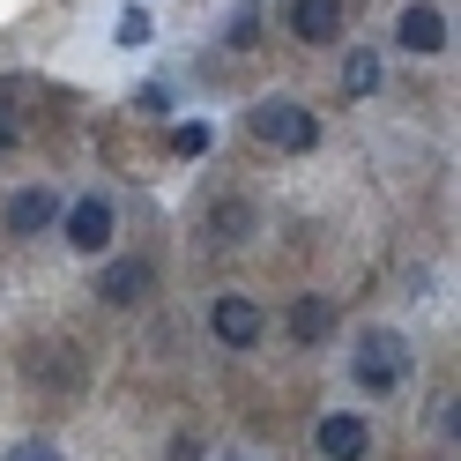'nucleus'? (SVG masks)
Masks as SVG:
<instances>
[{
  "instance_id": "nucleus-17",
  "label": "nucleus",
  "mask_w": 461,
  "mask_h": 461,
  "mask_svg": "<svg viewBox=\"0 0 461 461\" xmlns=\"http://www.w3.org/2000/svg\"><path fill=\"white\" fill-rule=\"evenodd\" d=\"M8 97H15V90L0 82V149H15V120H8Z\"/></svg>"
},
{
  "instance_id": "nucleus-12",
  "label": "nucleus",
  "mask_w": 461,
  "mask_h": 461,
  "mask_svg": "<svg viewBox=\"0 0 461 461\" xmlns=\"http://www.w3.org/2000/svg\"><path fill=\"white\" fill-rule=\"evenodd\" d=\"M342 90H350V97H372V90H380V52H350V68H342Z\"/></svg>"
},
{
  "instance_id": "nucleus-9",
  "label": "nucleus",
  "mask_w": 461,
  "mask_h": 461,
  "mask_svg": "<svg viewBox=\"0 0 461 461\" xmlns=\"http://www.w3.org/2000/svg\"><path fill=\"white\" fill-rule=\"evenodd\" d=\"M141 291H149V261H112L104 283H97L104 305H141Z\"/></svg>"
},
{
  "instance_id": "nucleus-15",
  "label": "nucleus",
  "mask_w": 461,
  "mask_h": 461,
  "mask_svg": "<svg viewBox=\"0 0 461 461\" xmlns=\"http://www.w3.org/2000/svg\"><path fill=\"white\" fill-rule=\"evenodd\" d=\"M8 461H60V447H45V439H15Z\"/></svg>"
},
{
  "instance_id": "nucleus-2",
  "label": "nucleus",
  "mask_w": 461,
  "mask_h": 461,
  "mask_svg": "<svg viewBox=\"0 0 461 461\" xmlns=\"http://www.w3.org/2000/svg\"><path fill=\"white\" fill-rule=\"evenodd\" d=\"M402 372H410V350H402V335L365 328V342H357V380H365V387H402Z\"/></svg>"
},
{
  "instance_id": "nucleus-1",
  "label": "nucleus",
  "mask_w": 461,
  "mask_h": 461,
  "mask_svg": "<svg viewBox=\"0 0 461 461\" xmlns=\"http://www.w3.org/2000/svg\"><path fill=\"white\" fill-rule=\"evenodd\" d=\"M253 134H261L268 149H291V157H305L312 141H321V120H312L305 104H291V97H268V104H253Z\"/></svg>"
},
{
  "instance_id": "nucleus-14",
  "label": "nucleus",
  "mask_w": 461,
  "mask_h": 461,
  "mask_svg": "<svg viewBox=\"0 0 461 461\" xmlns=\"http://www.w3.org/2000/svg\"><path fill=\"white\" fill-rule=\"evenodd\" d=\"M141 38H149V8H127L120 15V45H141Z\"/></svg>"
},
{
  "instance_id": "nucleus-8",
  "label": "nucleus",
  "mask_w": 461,
  "mask_h": 461,
  "mask_svg": "<svg viewBox=\"0 0 461 461\" xmlns=\"http://www.w3.org/2000/svg\"><path fill=\"white\" fill-rule=\"evenodd\" d=\"M365 417H321V454L328 461H365Z\"/></svg>"
},
{
  "instance_id": "nucleus-16",
  "label": "nucleus",
  "mask_w": 461,
  "mask_h": 461,
  "mask_svg": "<svg viewBox=\"0 0 461 461\" xmlns=\"http://www.w3.org/2000/svg\"><path fill=\"white\" fill-rule=\"evenodd\" d=\"M253 31H261V8H239V23H230V45H253Z\"/></svg>"
},
{
  "instance_id": "nucleus-6",
  "label": "nucleus",
  "mask_w": 461,
  "mask_h": 461,
  "mask_svg": "<svg viewBox=\"0 0 461 461\" xmlns=\"http://www.w3.org/2000/svg\"><path fill=\"white\" fill-rule=\"evenodd\" d=\"M52 216H60V201H52V186H23V194L8 201V230H15V239H31V230H45Z\"/></svg>"
},
{
  "instance_id": "nucleus-13",
  "label": "nucleus",
  "mask_w": 461,
  "mask_h": 461,
  "mask_svg": "<svg viewBox=\"0 0 461 461\" xmlns=\"http://www.w3.org/2000/svg\"><path fill=\"white\" fill-rule=\"evenodd\" d=\"M171 149H179V157H201V149H209V127H201V120L171 127Z\"/></svg>"
},
{
  "instance_id": "nucleus-3",
  "label": "nucleus",
  "mask_w": 461,
  "mask_h": 461,
  "mask_svg": "<svg viewBox=\"0 0 461 461\" xmlns=\"http://www.w3.org/2000/svg\"><path fill=\"white\" fill-rule=\"evenodd\" d=\"M68 246L75 253H104L112 246V201L104 194H82L75 209H68Z\"/></svg>"
},
{
  "instance_id": "nucleus-18",
  "label": "nucleus",
  "mask_w": 461,
  "mask_h": 461,
  "mask_svg": "<svg viewBox=\"0 0 461 461\" xmlns=\"http://www.w3.org/2000/svg\"><path fill=\"white\" fill-rule=\"evenodd\" d=\"M164 461H201V447H194V439H179V447H171Z\"/></svg>"
},
{
  "instance_id": "nucleus-4",
  "label": "nucleus",
  "mask_w": 461,
  "mask_h": 461,
  "mask_svg": "<svg viewBox=\"0 0 461 461\" xmlns=\"http://www.w3.org/2000/svg\"><path fill=\"white\" fill-rule=\"evenodd\" d=\"M216 342H230V350L261 342V305L253 298H216Z\"/></svg>"
},
{
  "instance_id": "nucleus-19",
  "label": "nucleus",
  "mask_w": 461,
  "mask_h": 461,
  "mask_svg": "<svg viewBox=\"0 0 461 461\" xmlns=\"http://www.w3.org/2000/svg\"><path fill=\"white\" fill-rule=\"evenodd\" d=\"M230 461H246V454H230Z\"/></svg>"
},
{
  "instance_id": "nucleus-7",
  "label": "nucleus",
  "mask_w": 461,
  "mask_h": 461,
  "mask_svg": "<svg viewBox=\"0 0 461 461\" xmlns=\"http://www.w3.org/2000/svg\"><path fill=\"white\" fill-rule=\"evenodd\" d=\"M394 38L410 45V52H447V15H439V8H402Z\"/></svg>"
},
{
  "instance_id": "nucleus-11",
  "label": "nucleus",
  "mask_w": 461,
  "mask_h": 461,
  "mask_svg": "<svg viewBox=\"0 0 461 461\" xmlns=\"http://www.w3.org/2000/svg\"><path fill=\"white\" fill-rule=\"evenodd\" d=\"M201 230H209V239L216 246H239L246 239V230H253V209H246V201H230V209H216L209 223H201Z\"/></svg>"
},
{
  "instance_id": "nucleus-10",
  "label": "nucleus",
  "mask_w": 461,
  "mask_h": 461,
  "mask_svg": "<svg viewBox=\"0 0 461 461\" xmlns=\"http://www.w3.org/2000/svg\"><path fill=\"white\" fill-rule=\"evenodd\" d=\"M328 328H335V305H328V298H298V305H291V335H298V342H321Z\"/></svg>"
},
{
  "instance_id": "nucleus-5",
  "label": "nucleus",
  "mask_w": 461,
  "mask_h": 461,
  "mask_svg": "<svg viewBox=\"0 0 461 461\" xmlns=\"http://www.w3.org/2000/svg\"><path fill=\"white\" fill-rule=\"evenodd\" d=\"M291 31H298L305 45L342 38V0H291Z\"/></svg>"
}]
</instances>
